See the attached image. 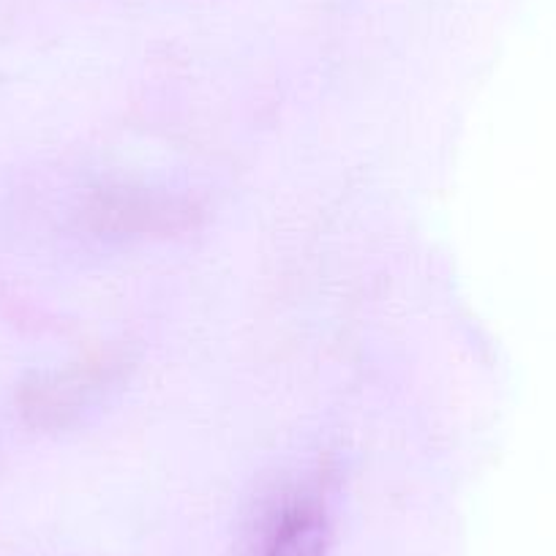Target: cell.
<instances>
[{"label": "cell", "instance_id": "obj_1", "mask_svg": "<svg viewBox=\"0 0 556 556\" xmlns=\"http://www.w3.org/2000/svg\"><path fill=\"white\" fill-rule=\"evenodd\" d=\"M262 556H328V521L314 502H295L278 516Z\"/></svg>", "mask_w": 556, "mask_h": 556}]
</instances>
